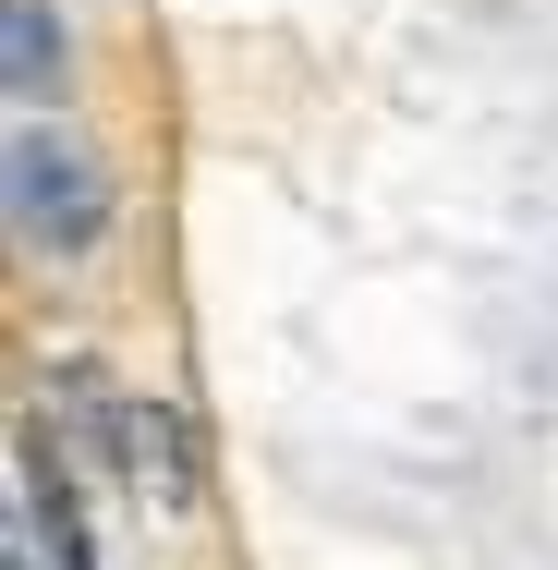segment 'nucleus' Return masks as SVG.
Here are the masks:
<instances>
[{
	"label": "nucleus",
	"mask_w": 558,
	"mask_h": 570,
	"mask_svg": "<svg viewBox=\"0 0 558 570\" xmlns=\"http://www.w3.org/2000/svg\"><path fill=\"white\" fill-rule=\"evenodd\" d=\"M12 230H25V255H98L110 243V183H98V158L61 134V121H12Z\"/></svg>",
	"instance_id": "nucleus-1"
},
{
	"label": "nucleus",
	"mask_w": 558,
	"mask_h": 570,
	"mask_svg": "<svg viewBox=\"0 0 558 570\" xmlns=\"http://www.w3.org/2000/svg\"><path fill=\"white\" fill-rule=\"evenodd\" d=\"M0 570H110L86 510H74V473H61V438L25 413L12 438V522H0Z\"/></svg>",
	"instance_id": "nucleus-2"
},
{
	"label": "nucleus",
	"mask_w": 558,
	"mask_h": 570,
	"mask_svg": "<svg viewBox=\"0 0 558 570\" xmlns=\"http://www.w3.org/2000/svg\"><path fill=\"white\" fill-rule=\"evenodd\" d=\"M0 49H12V61H0L12 98L37 110V98L61 86V12H49V0H0Z\"/></svg>",
	"instance_id": "nucleus-3"
}]
</instances>
